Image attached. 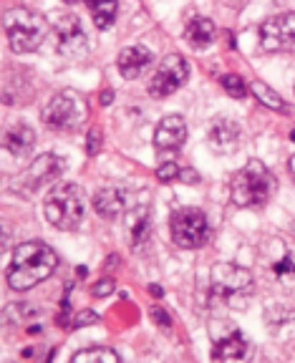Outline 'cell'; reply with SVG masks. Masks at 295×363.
Segmentation results:
<instances>
[{
	"label": "cell",
	"mask_w": 295,
	"mask_h": 363,
	"mask_svg": "<svg viewBox=\"0 0 295 363\" xmlns=\"http://www.w3.org/2000/svg\"><path fill=\"white\" fill-rule=\"evenodd\" d=\"M74 363H119V353L111 351V348H86V351L74 353L71 358Z\"/></svg>",
	"instance_id": "obj_21"
},
{
	"label": "cell",
	"mask_w": 295,
	"mask_h": 363,
	"mask_svg": "<svg viewBox=\"0 0 295 363\" xmlns=\"http://www.w3.org/2000/svg\"><path fill=\"white\" fill-rule=\"evenodd\" d=\"M225 3H227L230 8H243L245 3H248V0H225Z\"/></svg>",
	"instance_id": "obj_31"
},
{
	"label": "cell",
	"mask_w": 295,
	"mask_h": 363,
	"mask_svg": "<svg viewBox=\"0 0 295 363\" xmlns=\"http://www.w3.org/2000/svg\"><path fill=\"white\" fill-rule=\"evenodd\" d=\"M149 64H151V53L146 51L144 46L124 48V51L119 53V61H116V66H119L124 79H139V76L149 69Z\"/></svg>",
	"instance_id": "obj_17"
},
{
	"label": "cell",
	"mask_w": 295,
	"mask_h": 363,
	"mask_svg": "<svg viewBox=\"0 0 295 363\" xmlns=\"http://www.w3.org/2000/svg\"><path fill=\"white\" fill-rule=\"evenodd\" d=\"M64 169H66V164H64L61 156L41 154L23 172V177H21V187H25L28 192H33V190H38V187L48 185V182H53V179H58L61 174H64Z\"/></svg>",
	"instance_id": "obj_12"
},
{
	"label": "cell",
	"mask_w": 295,
	"mask_h": 363,
	"mask_svg": "<svg viewBox=\"0 0 295 363\" xmlns=\"http://www.w3.org/2000/svg\"><path fill=\"white\" fill-rule=\"evenodd\" d=\"M275 192V177L260 159H250L232 179V202L238 207H262Z\"/></svg>",
	"instance_id": "obj_4"
},
{
	"label": "cell",
	"mask_w": 295,
	"mask_h": 363,
	"mask_svg": "<svg viewBox=\"0 0 295 363\" xmlns=\"http://www.w3.org/2000/svg\"><path fill=\"white\" fill-rule=\"evenodd\" d=\"M290 139H293V142H295V129H293V132H290Z\"/></svg>",
	"instance_id": "obj_33"
},
{
	"label": "cell",
	"mask_w": 295,
	"mask_h": 363,
	"mask_svg": "<svg viewBox=\"0 0 295 363\" xmlns=\"http://www.w3.org/2000/svg\"><path fill=\"white\" fill-rule=\"evenodd\" d=\"M187 76H190V64H187L180 53H169L162 64H159V69L154 71V76H151L149 93L154 98L172 96L177 88L185 86Z\"/></svg>",
	"instance_id": "obj_8"
},
{
	"label": "cell",
	"mask_w": 295,
	"mask_h": 363,
	"mask_svg": "<svg viewBox=\"0 0 295 363\" xmlns=\"http://www.w3.org/2000/svg\"><path fill=\"white\" fill-rule=\"evenodd\" d=\"M169 230H172L174 245H180V248H185V250L202 248L209 237L207 214L197 207H182L169 219Z\"/></svg>",
	"instance_id": "obj_7"
},
{
	"label": "cell",
	"mask_w": 295,
	"mask_h": 363,
	"mask_svg": "<svg viewBox=\"0 0 295 363\" xmlns=\"http://www.w3.org/2000/svg\"><path fill=\"white\" fill-rule=\"evenodd\" d=\"M260 48L267 53L295 51V13L267 18L260 25Z\"/></svg>",
	"instance_id": "obj_9"
},
{
	"label": "cell",
	"mask_w": 295,
	"mask_h": 363,
	"mask_svg": "<svg viewBox=\"0 0 295 363\" xmlns=\"http://www.w3.org/2000/svg\"><path fill=\"white\" fill-rule=\"evenodd\" d=\"M111 293H114V280H109V277H106V280H98L91 288L93 298H106V295H111Z\"/></svg>",
	"instance_id": "obj_26"
},
{
	"label": "cell",
	"mask_w": 295,
	"mask_h": 363,
	"mask_svg": "<svg viewBox=\"0 0 295 363\" xmlns=\"http://www.w3.org/2000/svg\"><path fill=\"white\" fill-rule=\"evenodd\" d=\"M46 219L56 230H79L86 209V197L83 190L74 182H58L46 197Z\"/></svg>",
	"instance_id": "obj_3"
},
{
	"label": "cell",
	"mask_w": 295,
	"mask_h": 363,
	"mask_svg": "<svg viewBox=\"0 0 295 363\" xmlns=\"http://www.w3.org/2000/svg\"><path fill=\"white\" fill-rule=\"evenodd\" d=\"M214 35H217L214 23L209 21V18H202V16L192 18L190 23H187V28H185L187 43H190L192 48H197V51H202V48L212 46Z\"/></svg>",
	"instance_id": "obj_18"
},
{
	"label": "cell",
	"mask_w": 295,
	"mask_h": 363,
	"mask_svg": "<svg viewBox=\"0 0 295 363\" xmlns=\"http://www.w3.org/2000/svg\"><path fill=\"white\" fill-rule=\"evenodd\" d=\"M209 288H212V300L240 311L253 298L255 280L248 267L232 265V263H217L212 267V275H209Z\"/></svg>",
	"instance_id": "obj_2"
},
{
	"label": "cell",
	"mask_w": 295,
	"mask_h": 363,
	"mask_svg": "<svg viewBox=\"0 0 295 363\" xmlns=\"http://www.w3.org/2000/svg\"><path fill=\"white\" fill-rule=\"evenodd\" d=\"M209 333H212L214 340V348H212L214 361H240V358L248 356V348H250L248 338L230 321H214Z\"/></svg>",
	"instance_id": "obj_10"
},
{
	"label": "cell",
	"mask_w": 295,
	"mask_h": 363,
	"mask_svg": "<svg viewBox=\"0 0 295 363\" xmlns=\"http://www.w3.org/2000/svg\"><path fill=\"white\" fill-rule=\"evenodd\" d=\"M86 101L74 88H64V91L53 93L48 98V104L43 106V121H46V127L56 129V132H74L86 121Z\"/></svg>",
	"instance_id": "obj_6"
},
{
	"label": "cell",
	"mask_w": 295,
	"mask_h": 363,
	"mask_svg": "<svg viewBox=\"0 0 295 363\" xmlns=\"http://www.w3.org/2000/svg\"><path fill=\"white\" fill-rule=\"evenodd\" d=\"M3 144H6V149L11 151L13 156H25V154H30V149H33V144H35V132L25 121H16V124H11V127L6 129V134H3Z\"/></svg>",
	"instance_id": "obj_16"
},
{
	"label": "cell",
	"mask_w": 295,
	"mask_h": 363,
	"mask_svg": "<svg viewBox=\"0 0 295 363\" xmlns=\"http://www.w3.org/2000/svg\"><path fill=\"white\" fill-rule=\"evenodd\" d=\"M222 88L227 91V96H232V98H243L245 93H248V86H245V81L240 79V76H235V74H227V76H222Z\"/></svg>",
	"instance_id": "obj_23"
},
{
	"label": "cell",
	"mask_w": 295,
	"mask_h": 363,
	"mask_svg": "<svg viewBox=\"0 0 295 363\" xmlns=\"http://www.w3.org/2000/svg\"><path fill=\"white\" fill-rule=\"evenodd\" d=\"M209 149L217 154H230L240 146V127L230 119H214L207 134Z\"/></svg>",
	"instance_id": "obj_14"
},
{
	"label": "cell",
	"mask_w": 295,
	"mask_h": 363,
	"mask_svg": "<svg viewBox=\"0 0 295 363\" xmlns=\"http://www.w3.org/2000/svg\"><path fill=\"white\" fill-rule=\"evenodd\" d=\"M129 227H132V242H134V245L146 240V232H149V212H146V207H139L137 212L132 214V222H129Z\"/></svg>",
	"instance_id": "obj_22"
},
{
	"label": "cell",
	"mask_w": 295,
	"mask_h": 363,
	"mask_svg": "<svg viewBox=\"0 0 295 363\" xmlns=\"http://www.w3.org/2000/svg\"><path fill=\"white\" fill-rule=\"evenodd\" d=\"M182 172H185V169H182L177 161H164V164L156 167L159 182H177V179H182Z\"/></svg>",
	"instance_id": "obj_24"
},
{
	"label": "cell",
	"mask_w": 295,
	"mask_h": 363,
	"mask_svg": "<svg viewBox=\"0 0 295 363\" xmlns=\"http://www.w3.org/2000/svg\"><path fill=\"white\" fill-rule=\"evenodd\" d=\"M187 142V124L182 116H164L159 121V127L154 132V146L162 154H172V151L182 149Z\"/></svg>",
	"instance_id": "obj_13"
},
{
	"label": "cell",
	"mask_w": 295,
	"mask_h": 363,
	"mask_svg": "<svg viewBox=\"0 0 295 363\" xmlns=\"http://www.w3.org/2000/svg\"><path fill=\"white\" fill-rule=\"evenodd\" d=\"M275 275L278 277H293L295 275V258L293 255H285L283 260L275 263Z\"/></svg>",
	"instance_id": "obj_25"
},
{
	"label": "cell",
	"mask_w": 295,
	"mask_h": 363,
	"mask_svg": "<svg viewBox=\"0 0 295 363\" xmlns=\"http://www.w3.org/2000/svg\"><path fill=\"white\" fill-rule=\"evenodd\" d=\"M288 169H290V174H293V179H295V154L290 156V164H288Z\"/></svg>",
	"instance_id": "obj_32"
},
{
	"label": "cell",
	"mask_w": 295,
	"mask_h": 363,
	"mask_svg": "<svg viewBox=\"0 0 295 363\" xmlns=\"http://www.w3.org/2000/svg\"><path fill=\"white\" fill-rule=\"evenodd\" d=\"M58 265V255L46 242L30 240L18 245L13 253V263L8 267V282L13 290H30L43 282Z\"/></svg>",
	"instance_id": "obj_1"
},
{
	"label": "cell",
	"mask_w": 295,
	"mask_h": 363,
	"mask_svg": "<svg viewBox=\"0 0 295 363\" xmlns=\"http://www.w3.org/2000/svg\"><path fill=\"white\" fill-rule=\"evenodd\" d=\"M101 132H98V129H91V134H88V144H86V151L91 156H96L98 151H101Z\"/></svg>",
	"instance_id": "obj_27"
},
{
	"label": "cell",
	"mask_w": 295,
	"mask_h": 363,
	"mask_svg": "<svg viewBox=\"0 0 295 363\" xmlns=\"http://www.w3.org/2000/svg\"><path fill=\"white\" fill-rule=\"evenodd\" d=\"M127 192L119 190V187H101V190L93 195V209L104 219H116L127 212Z\"/></svg>",
	"instance_id": "obj_15"
},
{
	"label": "cell",
	"mask_w": 295,
	"mask_h": 363,
	"mask_svg": "<svg viewBox=\"0 0 295 363\" xmlns=\"http://www.w3.org/2000/svg\"><path fill=\"white\" fill-rule=\"evenodd\" d=\"M3 21H6V33L13 53H33L41 48L48 25L38 13L28 8H11Z\"/></svg>",
	"instance_id": "obj_5"
},
{
	"label": "cell",
	"mask_w": 295,
	"mask_h": 363,
	"mask_svg": "<svg viewBox=\"0 0 295 363\" xmlns=\"http://www.w3.org/2000/svg\"><path fill=\"white\" fill-rule=\"evenodd\" d=\"M250 91H253V96L258 98L262 106H267V109H272V111H288V104L283 101V96L272 91L265 81H253V83H250Z\"/></svg>",
	"instance_id": "obj_20"
},
{
	"label": "cell",
	"mask_w": 295,
	"mask_h": 363,
	"mask_svg": "<svg viewBox=\"0 0 295 363\" xmlns=\"http://www.w3.org/2000/svg\"><path fill=\"white\" fill-rule=\"evenodd\" d=\"M151 318H154L156 323H162L164 328H169V323H172V321H169V318H167V313H164L159 306H154V308H151Z\"/></svg>",
	"instance_id": "obj_29"
},
{
	"label": "cell",
	"mask_w": 295,
	"mask_h": 363,
	"mask_svg": "<svg viewBox=\"0 0 295 363\" xmlns=\"http://www.w3.org/2000/svg\"><path fill=\"white\" fill-rule=\"evenodd\" d=\"M93 323H98V316L93 311H81L79 316H76V323L74 325H93Z\"/></svg>",
	"instance_id": "obj_28"
},
{
	"label": "cell",
	"mask_w": 295,
	"mask_h": 363,
	"mask_svg": "<svg viewBox=\"0 0 295 363\" xmlns=\"http://www.w3.org/2000/svg\"><path fill=\"white\" fill-rule=\"evenodd\" d=\"M111 98H114V93H111V91H104V93H101V104L109 106V104H111Z\"/></svg>",
	"instance_id": "obj_30"
},
{
	"label": "cell",
	"mask_w": 295,
	"mask_h": 363,
	"mask_svg": "<svg viewBox=\"0 0 295 363\" xmlns=\"http://www.w3.org/2000/svg\"><path fill=\"white\" fill-rule=\"evenodd\" d=\"M53 33H56V51L61 53L64 58H83L88 51L86 43V33L81 28V21L71 13L66 16H58V21L53 23Z\"/></svg>",
	"instance_id": "obj_11"
},
{
	"label": "cell",
	"mask_w": 295,
	"mask_h": 363,
	"mask_svg": "<svg viewBox=\"0 0 295 363\" xmlns=\"http://www.w3.org/2000/svg\"><path fill=\"white\" fill-rule=\"evenodd\" d=\"M86 6L91 11L96 28L106 30L114 25L116 13H119V0H86Z\"/></svg>",
	"instance_id": "obj_19"
},
{
	"label": "cell",
	"mask_w": 295,
	"mask_h": 363,
	"mask_svg": "<svg viewBox=\"0 0 295 363\" xmlns=\"http://www.w3.org/2000/svg\"><path fill=\"white\" fill-rule=\"evenodd\" d=\"M66 3H76V0H66Z\"/></svg>",
	"instance_id": "obj_34"
}]
</instances>
